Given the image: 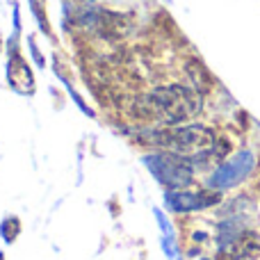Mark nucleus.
Instances as JSON below:
<instances>
[{"label":"nucleus","mask_w":260,"mask_h":260,"mask_svg":"<svg viewBox=\"0 0 260 260\" xmlns=\"http://www.w3.org/2000/svg\"><path fill=\"white\" fill-rule=\"evenodd\" d=\"M153 114L160 119L162 123H180L185 119L194 117L201 110V99L197 91L187 89L180 85L162 87L160 91H155L151 99Z\"/></svg>","instance_id":"nucleus-1"},{"label":"nucleus","mask_w":260,"mask_h":260,"mask_svg":"<svg viewBox=\"0 0 260 260\" xmlns=\"http://www.w3.org/2000/svg\"><path fill=\"white\" fill-rule=\"evenodd\" d=\"M256 157L251 151H240L238 155H233L229 162L219 167L215 174L210 176V189H231L238 183H242L249 174H251Z\"/></svg>","instance_id":"nucleus-3"},{"label":"nucleus","mask_w":260,"mask_h":260,"mask_svg":"<svg viewBox=\"0 0 260 260\" xmlns=\"http://www.w3.org/2000/svg\"><path fill=\"white\" fill-rule=\"evenodd\" d=\"M167 203L171 210H201V208L215 206L217 194L212 192H169L167 194Z\"/></svg>","instance_id":"nucleus-5"},{"label":"nucleus","mask_w":260,"mask_h":260,"mask_svg":"<svg viewBox=\"0 0 260 260\" xmlns=\"http://www.w3.org/2000/svg\"><path fill=\"white\" fill-rule=\"evenodd\" d=\"M157 144L176 155H206L215 151V133L203 126H185L160 135Z\"/></svg>","instance_id":"nucleus-2"},{"label":"nucleus","mask_w":260,"mask_h":260,"mask_svg":"<svg viewBox=\"0 0 260 260\" xmlns=\"http://www.w3.org/2000/svg\"><path fill=\"white\" fill-rule=\"evenodd\" d=\"M146 165L151 167V171L155 174V178L160 183H165L167 187H185L192 180V171L183 160H178L176 155H148L144 157Z\"/></svg>","instance_id":"nucleus-4"}]
</instances>
